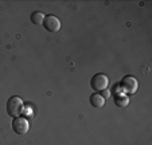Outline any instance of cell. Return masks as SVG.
<instances>
[{"label": "cell", "instance_id": "obj_1", "mask_svg": "<svg viewBox=\"0 0 152 145\" xmlns=\"http://www.w3.org/2000/svg\"><path fill=\"white\" fill-rule=\"evenodd\" d=\"M23 110V101L18 95H12L7 102V113L11 117H19Z\"/></svg>", "mask_w": 152, "mask_h": 145}, {"label": "cell", "instance_id": "obj_2", "mask_svg": "<svg viewBox=\"0 0 152 145\" xmlns=\"http://www.w3.org/2000/svg\"><path fill=\"white\" fill-rule=\"evenodd\" d=\"M109 78L102 73H98L90 79V86L94 91H104L109 87Z\"/></svg>", "mask_w": 152, "mask_h": 145}, {"label": "cell", "instance_id": "obj_3", "mask_svg": "<svg viewBox=\"0 0 152 145\" xmlns=\"http://www.w3.org/2000/svg\"><path fill=\"white\" fill-rule=\"evenodd\" d=\"M12 129L16 134L24 136L30 130V124L24 117H15L14 121H12Z\"/></svg>", "mask_w": 152, "mask_h": 145}, {"label": "cell", "instance_id": "obj_4", "mask_svg": "<svg viewBox=\"0 0 152 145\" xmlns=\"http://www.w3.org/2000/svg\"><path fill=\"white\" fill-rule=\"evenodd\" d=\"M121 89L128 94H135L139 89V82L135 77L132 75H126L121 81Z\"/></svg>", "mask_w": 152, "mask_h": 145}, {"label": "cell", "instance_id": "obj_5", "mask_svg": "<svg viewBox=\"0 0 152 145\" xmlns=\"http://www.w3.org/2000/svg\"><path fill=\"white\" fill-rule=\"evenodd\" d=\"M42 26L49 32H58L61 30V20L54 15H46Z\"/></svg>", "mask_w": 152, "mask_h": 145}, {"label": "cell", "instance_id": "obj_6", "mask_svg": "<svg viewBox=\"0 0 152 145\" xmlns=\"http://www.w3.org/2000/svg\"><path fill=\"white\" fill-rule=\"evenodd\" d=\"M89 101H90V105L96 109H101V108H104V105H105V98H104L100 93L92 94L90 98H89Z\"/></svg>", "mask_w": 152, "mask_h": 145}, {"label": "cell", "instance_id": "obj_7", "mask_svg": "<svg viewBox=\"0 0 152 145\" xmlns=\"http://www.w3.org/2000/svg\"><path fill=\"white\" fill-rule=\"evenodd\" d=\"M45 16H46L45 14H42V12L37 11V12H34V14L31 15V22L34 23V24H37V26H40V24H43Z\"/></svg>", "mask_w": 152, "mask_h": 145}, {"label": "cell", "instance_id": "obj_8", "mask_svg": "<svg viewBox=\"0 0 152 145\" xmlns=\"http://www.w3.org/2000/svg\"><path fill=\"white\" fill-rule=\"evenodd\" d=\"M115 102H116V106H118V108H126L129 103V100L126 95H117Z\"/></svg>", "mask_w": 152, "mask_h": 145}, {"label": "cell", "instance_id": "obj_9", "mask_svg": "<svg viewBox=\"0 0 152 145\" xmlns=\"http://www.w3.org/2000/svg\"><path fill=\"white\" fill-rule=\"evenodd\" d=\"M101 95L104 97V98H108V97L110 95V93H109V90H108V89H106V90H104L102 91V94H101Z\"/></svg>", "mask_w": 152, "mask_h": 145}]
</instances>
